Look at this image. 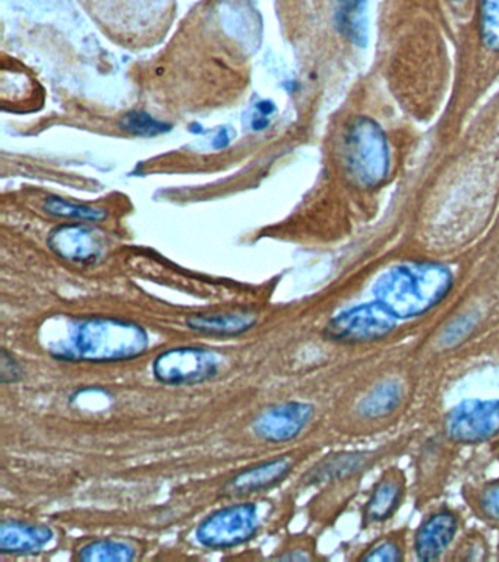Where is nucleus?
I'll use <instances>...</instances> for the list:
<instances>
[{
	"instance_id": "nucleus-1",
	"label": "nucleus",
	"mask_w": 499,
	"mask_h": 562,
	"mask_svg": "<svg viewBox=\"0 0 499 562\" xmlns=\"http://www.w3.org/2000/svg\"><path fill=\"white\" fill-rule=\"evenodd\" d=\"M42 331L49 353L68 362H121L146 353L150 345L141 325L113 316L52 319Z\"/></svg>"
},
{
	"instance_id": "nucleus-2",
	"label": "nucleus",
	"mask_w": 499,
	"mask_h": 562,
	"mask_svg": "<svg viewBox=\"0 0 499 562\" xmlns=\"http://www.w3.org/2000/svg\"><path fill=\"white\" fill-rule=\"evenodd\" d=\"M453 288V274L440 263H402L381 276L374 293L396 318H415L441 303Z\"/></svg>"
},
{
	"instance_id": "nucleus-3",
	"label": "nucleus",
	"mask_w": 499,
	"mask_h": 562,
	"mask_svg": "<svg viewBox=\"0 0 499 562\" xmlns=\"http://www.w3.org/2000/svg\"><path fill=\"white\" fill-rule=\"evenodd\" d=\"M343 156L350 178L366 189L378 188L389 173L388 139L371 117H356L344 135Z\"/></svg>"
},
{
	"instance_id": "nucleus-4",
	"label": "nucleus",
	"mask_w": 499,
	"mask_h": 562,
	"mask_svg": "<svg viewBox=\"0 0 499 562\" xmlns=\"http://www.w3.org/2000/svg\"><path fill=\"white\" fill-rule=\"evenodd\" d=\"M258 530L256 505L243 503L218 509L205 518L196 530V539L213 549L234 548L253 538Z\"/></svg>"
},
{
	"instance_id": "nucleus-5",
	"label": "nucleus",
	"mask_w": 499,
	"mask_h": 562,
	"mask_svg": "<svg viewBox=\"0 0 499 562\" xmlns=\"http://www.w3.org/2000/svg\"><path fill=\"white\" fill-rule=\"evenodd\" d=\"M396 319L381 303H363L334 316L327 325L326 336L343 342L381 340L396 327Z\"/></svg>"
},
{
	"instance_id": "nucleus-6",
	"label": "nucleus",
	"mask_w": 499,
	"mask_h": 562,
	"mask_svg": "<svg viewBox=\"0 0 499 562\" xmlns=\"http://www.w3.org/2000/svg\"><path fill=\"white\" fill-rule=\"evenodd\" d=\"M218 371V359L201 347H177L157 356L152 363L156 380L168 385H192L212 380Z\"/></svg>"
},
{
	"instance_id": "nucleus-7",
	"label": "nucleus",
	"mask_w": 499,
	"mask_h": 562,
	"mask_svg": "<svg viewBox=\"0 0 499 562\" xmlns=\"http://www.w3.org/2000/svg\"><path fill=\"white\" fill-rule=\"evenodd\" d=\"M446 437L455 443H480L499 435V400H466L449 413Z\"/></svg>"
},
{
	"instance_id": "nucleus-8",
	"label": "nucleus",
	"mask_w": 499,
	"mask_h": 562,
	"mask_svg": "<svg viewBox=\"0 0 499 562\" xmlns=\"http://www.w3.org/2000/svg\"><path fill=\"white\" fill-rule=\"evenodd\" d=\"M458 529L460 517L453 509L444 507L429 514L415 533L416 558L419 561L440 560L457 538Z\"/></svg>"
},
{
	"instance_id": "nucleus-9",
	"label": "nucleus",
	"mask_w": 499,
	"mask_h": 562,
	"mask_svg": "<svg viewBox=\"0 0 499 562\" xmlns=\"http://www.w3.org/2000/svg\"><path fill=\"white\" fill-rule=\"evenodd\" d=\"M314 407L300 402H287L266 408L253 422L258 437L269 442H286L296 438L308 426Z\"/></svg>"
},
{
	"instance_id": "nucleus-10",
	"label": "nucleus",
	"mask_w": 499,
	"mask_h": 562,
	"mask_svg": "<svg viewBox=\"0 0 499 562\" xmlns=\"http://www.w3.org/2000/svg\"><path fill=\"white\" fill-rule=\"evenodd\" d=\"M406 496V476L400 469L385 470L375 485L363 509L365 525H378L389 520L401 507Z\"/></svg>"
},
{
	"instance_id": "nucleus-11",
	"label": "nucleus",
	"mask_w": 499,
	"mask_h": 562,
	"mask_svg": "<svg viewBox=\"0 0 499 562\" xmlns=\"http://www.w3.org/2000/svg\"><path fill=\"white\" fill-rule=\"evenodd\" d=\"M50 248L59 257L78 263L98 261L102 255L103 246L94 232L78 224H67L52 232L49 237Z\"/></svg>"
},
{
	"instance_id": "nucleus-12",
	"label": "nucleus",
	"mask_w": 499,
	"mask_h": 562,
	"mask_svg": "<svg viewBox=\"0 0 499 562\" xmlns=\"http://www.w3.org/2000/svg\"><path fill=\"white\" fill-rule=\"evenodd\" d=\"M292 468V460L286 459V457L253 465V468L243 470L242 473L226 483L225 495L245 496L271 490L288 476Z\"/></svg>"
},
{
	"instance_id": "nucleus-13",
	"label": "nucleus",
	"mask_w": 499,
	"mask_h": 562,
	"mask_svg": "<svg viewBox=\"0 0 499 562\" xmlns=\"http://www.w3.org/2000/svg\"><path fill=\"white\" fill-rule=\"evenodd\" d=\"M376 460H378V454L372 451L341 452V454L328 457L315 465L306 476V481L309 483L341 481V479L353 476V474L372 468Z\"/></svg>"
},
{
	"instance_id": "nucleus-14",
	"label": "nucleus",
	"mask_w": 499,
	"mask_h": 562,
	"mask_svg": "<svg viewBox=\"0 0 499 562\" xmlns=\"http://www.w3.org/2000/svg\"><path fill=\"white\" fill-rule=\"evenodd\" d=\"M54 538L49 527L5 521L0 529V551L3 553L38 552Z\"/></svg>"
},
{
	"instance_id": "nucleus-15",
	"label": "nucleus",
	"mask_w": 499,
	"mask_h": 562,
	"mask_svg": "<svg viewBox=\"0 0 499 562\" xmlns=\"http://www.w3.org/2000/svg\"><path fill=\"white\" fill-rule=\"evenodd\" d=\"M192 331L207 336L230 337L249 331L257 324V316L247 312L222 315H194L186 321Z\"/></svg>"
},
{
	"instance_id": "nucleus-16",
	"label": "nucleus",
	"mask_w": 499,
	"mask_h": 562,
	"mask_svg": "<svg viewBox=\"0 0 499 562\" xmlns=\"http://www.w3.org/2000/svg\"><path fill=\"white\" fill-rule=\"evenodd\" d=\"M401 400V389L397 382H384L372 390L365 398L362 400L359 412L362 416L375 419L389 415L398 406Z\"/></svg>"
},
{
	"instance_id": "nucleus-17",
	"label": "nucleus",
	"mask_w": 499,
	"mask_h": 562,
	"mask_svg": "<svg viewBox=\"0 0 499 562\" xmlns=\"http://www.w3.org/2000/svg\"><path fill=\"white\" fill-rule=\"evenodd\" d=\"M406 531H394L392 535L376 539L359 557L361 561L398 562L406 557Z\"/></svg>"
},
{
	"instance_id": "nucleus-18",
	"label": "nucleus",
	"mask_w": 499,
	"mask_h": 562,
	"mask_svg": "<svg viewBox=\"0 0 499 562\" xmlns=\"http://www.w3.org/2000/svg\"><path fill=\"white\" fill-rule=\"evenodd\" d=\"M78 558L81 561H133L135 551L129 544L115 540H94L80 549Z\"/></svg>"
},
{
	"instance_id": "nucleus-19",
	"label": "nucleus",
	"mask_w": 499,
	"mask_h": 562,
	"mask_svg": "<svg viewBox=\"0 0 499 562\" xmlns=\"http://www.w3.org/2000/svg\"><path fill=\"white\" fill-rule=\"evenodd\" d=\"M473 512L485 521L499 525V479L475 487L467 496Z\"/></svg>"
},
{
	"instance_id": "nucleus-20",
	"label": "nucleus",
	"mask_w": 499,
	"mask_h": 562,
	"mask_svg": "<svg viewBox=\"0 0 499 562\" xmlns=\"http://www.w3.org/2000/svg\"><path fill=\"white\" fill-rule=\"evenodd\" d=\"M366 0H339L341 30L353 42H361L366 31Z\"/></svg>"
},
{
	"instance_id": "nucleus-21",
	"label": "nucleus",
	"mask_w": 499,
	"mask_h": 562,
	"mask_svg": "<svg viewBox=\"0 0 499 562\" xmlns=\"http://www.w3.org/2000/svg\"><path fill=\"white\" fill-rule=\"evenodd\" d=\"M479 34L485 47L499 52V0H479Z\"/></svg>"
},
{
	"instance_id": "nucleus-22",
	"label": "nucleus",
	"mask_w": 499,
	"mask_h": 562,
	"mask_svg": "<svg viewBox=\"0 0 499 562\" xmlns=\"http://www.w3.org/2000/svg\"><path fill=\"white\" fill-rule=\"evenodd\" d=\"M46 210L50 214L60 215V217L90 220V222H99L106 217L104 211L90 209V206H82L71 204V202L59 200V198H50L46 202Z\"/></svg>"
},
{
	"instance_id": "nucleus-23",
	"label": "nucleus",
	"mask_w": 499,
	"mask_h": 562,
	"mask_svg": "<svg viewBox=\"0 0 499 562\" xmlns=\"http://www.w3.org/2000/svg\"><path fill=\"white\" fill-rule=\"evenodd\" d=\"M122 126H124L126 131L133 132V134L143 136L161 134V132H165L166 127H168L165 123L157 122L156 119L143 112L129 113L128 116L124 117Z\"/></svg>"
},
{
	"instance_id": "nucleus-24",
	"label": "nucleus",
	"mask_w": 499,
	"mask_h": 562,
	"mask_svg": "<svg viewBox=\"0 0 499 562\" xmlns=\"http://www.w3.org/2000/svg\"><path fill=\"white\" fill-rule=\"evenodd\" d=\"M0 367H2V382H15L21 378V368L16 360L12 358L7 350H2V358H0Z\"/></svg>"
},
{
	"instance_id": "nucleus-25",
	"label": "nucleus",
	"mask_w": 499,
	"mask_h": 562,
	"mask_svg": "<svg viewBox=\"0 0 499 562\" xmlns=\"http://www.w3.org/2000/svg\"><path fill=\"white\" fill-rule=\"evenodd\" d=\"M497 459L499 460V442H498V446H497Z\"/></svg>"
},
{
	"instance_id": "nucleus-26",
	"label": "nucleus",
	"mask_w": 499,
	"mask_h": 562,
	"mask_svg": "<svg viewBox=\"0 0 499 562\" xmlns=\"http://www.w3.org/2000/svg\"><path fill=\"white\" fill-rule=\"evenodd\" d=\"M498 551H499V547H498Z\"/></svg>"
}]
</instances>
